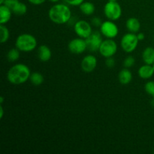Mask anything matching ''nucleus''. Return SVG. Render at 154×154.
<instances>
[{
	"label": "nucleus",
	"instance_id": "nucleus-34",
	"mask_svg": "<svg viewBox=\"0 0 154 154\" xmlns=\"http://www.w3.org/2000/svg\"><path fill=\"white\" fill-rule=\"evenodd\" d=\"M5 2V0H0V5H3Z\"/></svg>",
	"mask_w": 154,
	"mask_h": 154
},
{
	"label": "nucleus",
	"instance_id": "nucleus-30",
	"mask_svg": "<svg viewBox=\"0 0 154 154\" xmlns=\"http://www.w3.org/2000/svg\"><path fill=\"white\" fill-rule=\"evenodd\" d=\"M137 37H138V40L140 41H143L144 39V38H145V35H144V33L142 32H138V34H137Z\"/></svg>",
	"mask_w": 154,
	"mask_h": 154
},
{
	"label": "nucleus",
	"instance_id": "nucleus-27",
	"mask_svg": "<svg viewBox=\"0 0 154 154\" xmlns=\"http://www.w3.org/2000/svg\"><path fill=\"white\" fill-rule=\"evenodd\" d=\"M18 2H19V0H5V2L3 5L8 6V7L9 8H11V9L16 5V4Z\"/></svg>",
	"mask_w": 154,
	"mask_h": 154
},
{
	"label": "nucleus",
	"instance_id": "nucleus-35",
	"mask_svg": "<svg viewBox=\"0 0 154 154\" xmlns=\"http://www.w3.org/2000/svg\"><path fill=\"white\" fill-rule=\"evenodd\" d=\"M108 2H117V0H108Z\"/></svg>",
	"mask_w": 154,
	"mask_h": 154
},
{
	"label": "nucleus",
	"instance_id": "nucleus-36",
	"mask_svg": "<svg viewBox=\"0 0 154 154\" xmlns=\"http://www.w3.org/2000/svg\"><path fill=\"white\" fill-rule=\"evenodd\" d=\"M153 69H154V64L153 65Z\"/></svg>",
	"mask_w": 154,
	"mask_h": 154
},
{
	"label": "nucleus",
	"instance_id": "nucleus-14",
	"mask_svg": "<svg viewBox=\"0 0 154 154\" xmlns=\"http://www.w3.org/2000/svg\"><path fill=\"white\" fill-rule=\"evenodd\" d=\"M12 11L5 5H0V24L5 25L11 18Z\"/></svg>",
	"mask_w": 154,
	"mask_h": 154
},
{
	"label": "nucleus",
	"instance_id": "nucleus-22",
	"mask_svg": "<svg viewBox=\"0 0 154 154\" xmlns=\"http://www.w3.org/2000/svg\"><path fill=\"white\" fill-rule=\"evenodd\" d=\"M20 51L17 49V48H11V49L9 50L7 53V59L9 62L11 63H14V62H16L19 60L20 58Z\"/></svg>",
	"mask_w": 154,
	"mask_h": 154
},
{
	"label": "nucleus",
	"instance_id": "nucleus-9",
	"mask_svg": "<svg viewBox=\"0 0 154 154\" xmlns=\"http://www.w3.org/2000/svg\"><path fill=\"white\" fill-rule=\"evenodd\" d=\"M68 49L73 54H77V55L82 54L86 50H87L86 39L80 37L72 39L68 45Z\"/></svg>",
	"mask_w": 154,
	"mask_h": 154
},
{
	"label": "nucleus",
	"instance_id": "nucleus-16",
	"mask_svg": "<svg viewBox=\"0 0 154 154\" xmlns=\"http://www.w3.org/2000/svg\"><path fill=\"white\" fill-rule=\"evenodd\" d=\"M126 27L130 32L138 33L141 29V23L139 20L135 17H130L126 20Z\"/></svg>",
	"mask_w": 154,
	"mask_h": 154
},
{
	"label": "nucleus",
	"instance_id": "nucleus-23",
	"mask_svg": "<svg viewBox=\"0 0 154 154\" xmlns=\"http://www.w3.org/2000/svg\"><path fill=\"white\" fill-rule=\"evenodd\" d=\"M144 90L148 95L151 96L154 99V81H148L144 85Z\"/></svg>",
	"mask_w": 154,
	"mask_h": 154
},
{
	"label": "nucleus",
	"instance_id": "nucleus-25",
	"mask_svg": "<svg viewBox=\"0 0 154 154\" xmlns=\"http://www.w3.org/2000/svg\"><path fill=\"white\" fill-rule=\"evenodd\" d=\"M65 3L71 6H80L85 0H63Z\"/></svg>",
	"mask_w": 154,
	"mask_h": 154
},
{
	"label": "nucleus",
	"instance_id": "nucleus-20",
	"mask_svg": "<svg viewBox=\"0 0 154 154\" xmlns=\"http://www.w3.org/2000/svg\"><path fill=\"white\" fill-rule=\"evenodd\" d=\"M29 81L31 82L32 84L35 86H40L42 85L44 83V81H45V78H44L43 75L40 72H35L31 73V75H30Z\"/></svg>",
	"mask_w": 154,
	"mask_h": 154
},
{
	"label": "nucleus",
	"instance_id": "nucleus-31",
	"mask_svg": "<svg viewBox=\"0 0 154 154\" xmlns=\"http://www.w3.org/2000/svg\"><path fill=\"white\" fill-rule=\"evenodd\" d=\"M3 115H4V109H3L2 105H1L0 106V118H2Z\"/></svg>",
	"mask_w": 154,
	"mask_h": 154
},
{
	"label": "nucleus",
	"instance_id": "nucleus-10",
	"mask_svg": "<svg viewBox=\"0 0 154 154\" xmlns=\"http://www.w3.org/2000/svg\"><path fill=\"white\" fill-rule=\"evenodd\" d=\"M102 35L100 31H94L87 38H86L88 51H90V52L99 51L101 44L103 42Z\"/></svg>",
	"mask_w": 154,
	"mask_h": 154
},
{
	"label": "nucleus",
	"instance_id": "nucleus-8",
	"mask_svg": "<svg viewBox=\"0 0 154 154\" xmlns=\"http://www.w3.org/2000/svg\"><path fill=\"white\" fill-rule=\"evenodd\" d=\"M74 31L78 37L84 39L87 38L93 32L90 23L84 20H80L75 23L74 25Z\"/></svg>",
	"mask_w": 154,
	"mask_h": 154
},
{
	"label": "nucleus",
	"instance_id": "nucleus-4",
	"mask_svg": "<svg viewBox=\"0 0 154 154\" xmlns=\"http://www.w3.org/2000/svg\"><path fill=\"white\" fill-rule=\"evenodd\" d=\"M138 42L139 40L137 37V34L129 32L122 37L120 40V46L124 52L131 54L135 51L138 47Z\"/></svg>",
	"mask_w": 154,
	"mask_h": 154
},
{
	"label": "nucleus",
	"instance_id": "nucleus-11",
	"mask_svg": "<svg viewBox=\"0 0 154 154\" xmlns=\"http://www.w3.org/2000/svg\"><path fill=\"white\" fill-rule=\"evenodd\" d=\"M97 58L93 54L85 56L81 60V67L84 72L90 73L96 69L97 66Z\"/></svg>",
	"mask_w": 154,
	"mask_h": 154
},
{
	"label": "nucleus",
	"instance_id": "nucleus-5",
	"mask_svg": "<svg viewBox=\"0 0 154 154\" xmlns=\"http://www.w3.org/2000/svg\"><path fill=\"white\" fill-rule=\"evenodd\" d=\"M122 8L117 2H108L104 7V14L108 20L116 21L122 16Z\"/></svg>",
	"mask_w": 154,
	"mask_h": 154
},
{
	"label": "nucleus",
	"instance_id": "nucleus-32",
	"mask_svg": "<svg viewBox=\"0 0 154 154\" xmlns=\"http://www.w3.org/2000/svg\"><path fill=\"white\" fill-rule=\"evenodd\" d=\"M4 97L3 96H1L0 97V105H2V103L4 102Z\"/></svg>",
	"mask_w": 154,
	"mask_h": 154
},
{
	"label": "nucleus",
	"instance_id": "nucleus-29",
	"mask_svg": "<svg viewBox=\"0 0 154 154\" xmlns=\"http://www.w3.org/2000/svg\"><path fill=\"white\" fill-rule=\"evenodd\" d=\"M46 0H28V2L29 3H31L32 5H41L43 3L45 2Z\"/></svg>",
	"mask_w": 154,
	"mask_h": 154
},
{
	"label": "nucleus",
	"instance_id": "nucleus-12",
	"mask_svg": "<svg viewBox=\"0 0 154 154\" xmlns=\"http://www.w3.org/2000/svg\"><path fill=\"white\" fill-rule=\"evenodd\" d=\"M38 58L41 62H48L52 57V52L50 48L45 45H40L37 50Z\"/></svg>",
	"mask_w": 154,
	"mask_h": 154
},
{
	"label": "nucleus",
	"instance_id": "nucleus-24",
	"mask_svg": "<svg viewBox=\"0 0 154 154\" xmlns=\"http://www.w3.org/2000/svg\"><path fill=\"white\" fill-rule=\"evenodd\" d=\"M135 63V60L132 56H129V57H126V59L123 61V66L124 68H127V69H129V68H132V66H134Z\"/></svg>",
	"mask_w": 154,
	"mask_h": 154
},
{
	"label": "nucleus",
	"instance_id": "nucleus-28",
	"mask_svg": "<svg viewBox=\"0 0 154 154\" xmlns=\"http://www.w3.org/2000/svg\"><path fill=\"white\" fill-rule=\"evenodd\" d=\"M91 23L92 25L94 26L100 27L102 23V21L99 17H93V19L91 20Z\"/></svg>",
	"mask_w": 154,
	"mask_h": 154
},
{
	"label": "nucleus",
	"instance_id": "nucleus-2",
	"mask_svg": "<svg viewBox=\"0 0 154 154\" xmlns=\"http://www.w3.org/2000/svg\"><path fill=\"white\" fill-rule=\"evenodd\" d=\"M48 17L54 23L63 25L70 20L72 18V11L69 5L57 3L49 9Z\"/></svg>",
	"mask_w": 154,
	"mask_h": 154
},
{
	"label": "nucleus",
	"instance_id": "nucleus-1",
	"mask_svg": "<svg viewBox=\"0 0 154 154\" xmlns=\"http://www.w3.org/2000/svg\"><path fill=\"white\" fill-rule=\"evenodd\" d=\"M31 71L29 66L23 63H17L9 69L7 72V79L11 84L20 85L29 80Z\"/></svg>",
	"mask_w": 154,
	"mask_h": 154
},
{
	"label": "nucleus",
	"instance_id": "nucleus-33",
	"mask_svg": "<svg viewBox=\"0 0 154 154\" xmlns=\"http://www.w3.org/2000/svg\"><path fill=\"white\" fill-rule=\"evenodd\" d=\"M48 1H50L51 2H53V3H58L60 0H48Z\"/></svg>",
	"mask_w": 154,
	"mask_h": 154
},
{
	"label": "nucleus",
	"instance_id": "nucleus-19",
	"mask_svg": "<svg viewBox=\"0 0 154 154\" xmlns=\"http://www.w3.org/2000/svg\"><path fill=\"white\" fill-rule=\"evenodd\" d=\"M13 14L17 16H23L27 12V6L22 2H18L16 5L11 9Z\"/></svg>",
	"mask_w": 154,
	"mask_h": 154
},
{
	"label": "nucleus",
	"instance_id": "nucleus-6",
	"mask_svg": "<svg viewBox=\"0 0 154 154\" xmlns=\"http://www.w3.org/2000/svg\"><path fill=\"white\" fill-rule=\"evenodd\" d=\"M117 44L114 39L107 38L103 40L100 45V48L99 49V52L101 56H102L105 58L114 57L117 52Z\"/></svg>",
	"mask_w": 154,
	"mask_h": 154
},
{
	"label": "nucleus",
	"instance_id": "nucleus-18",
	"mask_svg": "<svg viewBox=\"0 0 154 154\" xmlns=\"http://www.w3.org/2000/svg\"><path fill=\"white\" fill-rule=\"evenodd\" d=\"M80 10H81V13L83 14L86 15V16H90L93 15L95 13L96 11V7L95 5L91 2H85L84 1L81 5L79 6Z\"/></svg>",
	"mask_w": 154,
	"mask_h": 154
},
{
	"label": "nucleus",
	"instance_id": "nucleus-3",
	"mask_svg": "<svg viewBox=\"0 0 154 154\" xmlns=\"http://www.w3.org/2000/svg\"><path fill=\"white\" fill-rule=\"evenodd\" d=\"M37 46V39L29 33H23L19 35L15 41V48L21 52H32L36 49Z\"/></svg>",
	"mask_w": 154,
	"mask_h": 154
},
{
	"label": "nucleus",
	"instance_id": "nucleus-26",
	"mask_svg": "<svg viewBox=\"0 0 154 154\" xmlns=\"http://www.w3.org/2000/svg\"><path fill=\"white\" fill-rule=\"evenodd\" d=\"M115 63L116 61L113 57L106 58V60H105V65H106V66L108 68H110V69L114 68V66H115Z\"/></svg>",
	"mask_w": 154,
	"mask_h": 154
},
{
	"label": "nucleus",
	"instance_id": "nucleus-17",
	"mask_svg": "<svg viewBox=\"0 0 154 154\" xmlns=\"http://www.w3.org/2000/svg\"><path fill=\"white\" fill-rule=\"evenodd\" d=\"M142 60L145 64H154V48L152 47H147L142 52Z\"/></svg>",
	"mask_w": 154,
	"mask_h": 154
},
{
	"label": "nucleus",
	"instance_id": "nucleus-21",
	"mask_svg": "<svg viewBox=\"0 0 154 154\" xmlns=\"http://www.w3.org/2000/svg\"><path fill=\"white\" fill-rule=\"evenodd\" d=\"M10 38V32L5 25L0 24V42L6 43Z\"/></svg>",
	"mask_w": 154,
	"mask_h": 154
},
{
	"label": "nucleus",
	"instance_id": "nucleus-15",
	"mask_svg": "<svg viewBox=\"0 0 154 154\" xmlns=\"http://www.w3.org/2000/svg\"><path fill=\"white\" fill-rule=\"evenodd\" d=\"M119 82L123 85H127L130 84L132 80V73L129 69L124 68L118 74Z\"/></svg>",
	"mask_w": 154,
	"mask_h": 154
},
{
	"label": "nucleus",
	"instance_id": "nucleus-13",
	"mask_svg": "<svg viewBox=\"0 0 154 154\" xmlns=\"http://www.w3.org/2000/svg\"><path fill=\"white\" fill-rule=\"evenodd\" d=\"M138 75L142 79H150L154 75L153 66L148 64L143 65L138 69Z\"/></svg>",
	"mask_w": 154,
	"mask_h": 154
},
{
	"label": "nucleus",
	"instance_id": "nucleus-7",
	"mask_svg": "<svg viewBox=\"0 0 154 154\" xmlns=\"http://www.w3.org/2000/svg\"><path fill=\"white\" fill-rule=\"evenodd\" d=\"M99 28H100V32L102 33V35L105 36L107 38L114 39L119 34L118 26L114 23V21L110 20L102 22Z\"/></svg>",
	"mask_w": 154,
	"mask_h": 154
}]
</instances>
